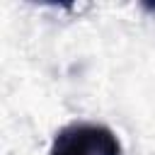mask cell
I'll list each match as a JSON object with an SVG mask.
<instances>
[{
    "label": "cell",
    "mask_w": 155,
    "mask_h": 155,
    "mask_svg": "<svg viewBox=\"0 0 155 155\" xmlns=\"http://www.w3.org/2000/svg\"><path fill=\"white\" fill-rule=\"evenodd\" d=\"M48 155H121V140L104 124L73 121L53 136Z\"/></svg>",
    "instance_id": "6da1fadb"
}]
</instances>
